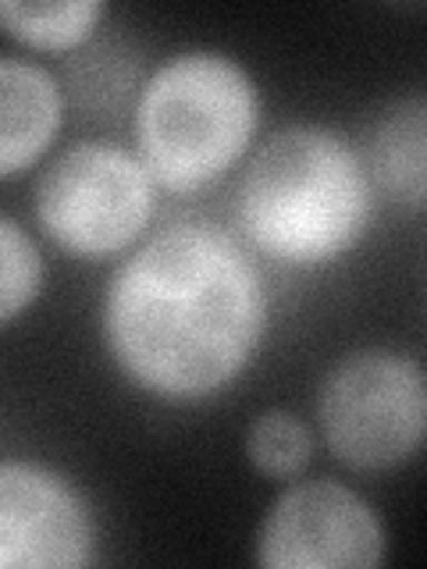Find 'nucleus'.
Returning a JSON list of instances; mask_svg holds the SVG:
<instances>
[{
    "instance_id": "f257e3e1",
    "label": "nucleus",
    "mask_w": 427,
    "mask_h": 569,
    "mask_svg": "<svg viewBox=\"0 0 427 569\" xmlns=\"http://www.w3.org/2000/svg\"><path fill=\"white\" fill-rule=\"evenodd\" d=\"M267 296L242 246L210 224H171L118 267L103 342L129 381L203 399L239 378L260 346Z\"/></svg>"
},
{
    "instance_id": "f03ea898",
    "label": "nucleus",
    "mask_w": 427,
    "mask_h": 569,
    "mask_svg": "<svg viewBox=\"0 0 427 569\" xmlns=\"http://www.w3.org/2000/svg\"><path fill=\"white\" fill-rule=\"evenodd\" d=\"M370 221L364 157L325 124H285L260 142L239 182V224L260 253L292 267L328 263Z\"/></svg>"
},
{
    "instance_id": "7ed1b4c3",
    "label": "nucleus",
    "mask_w": 427,
    "mask_h": 569,
    "mask_svg": "<svg viewBox=\"0 0 427 569\" xmlns=\"http://www.w3.org/2000/svg\"><path fill=\"white\" fill-rule=\"evenodd\" d=\"M260 100L249 71L221 50H182L147 79L136 103V153L157 186L203 189L246 153Z\"/></svg>"
},
{
    "instance_id": "20e7f679",
    "label": "nucleus",
    "mask_w": 427,
    "mask_h": 569,
    "mask_svg": "<svg viewBox=\"0 0 427 569\" xmlns=\"http://www.w3.org/2000/svg\"><path fill=\"white\" fill-rule=\"evenodd\" d=\"M317 420L346 467H399L427 441V370L399 349H356L320 381Z\"/></svg>"
},
{
    "instance_id": "39448f33",
    "label": "nucleus",
    "mask_w": 427,
    "mask_h": 569,
    "mask_svg": "<svg viewBox=\"0 0 427 569\" xmlns=\"http://www.w3.org/2000/svg\"><path fill=\"white\" fill-rule=\"evenodd\" d=\"M153 186L139 153L111 142H76L36 182V218L68 253L107 257L150 224Z\"/></svg>"
},
{
    "instance_id": "423d86ee",
    "label": "nucleus",
    "mask_w": 427,
    "mask_h": 569,
    "mask_svg": "<svg viewBox=\"0 0 427 569\" xmlns=\"http://www.w3.org/2000/svg\"><path fill=\"white\" fill-rule=\"evenodd\" d=\"M267 569H370L385 562V527L367 498L338 480H302L275 498L257 533Z\"/></svg>"
},
{
    "instance_id": "0eeeda50",
    "label": "nucleus",
    "mask_w": 427,
    "mask_h": 569,
    "mask_svg": "<svg viewBox=\"0 0 427 569\" xmlns=\"http://www.w3.org/2000/svg\"><path fill=\"white\" fill-rule=\"evenodd\" d=\"M93 516L82 495L40 462L0 467V566L76 569L93 562Z\"/></svg>"
},
{
    "instance_id": "6e6552de",
    "label": "nucleus",
    "mask_w": 427,
    "mask_h": 569,
    "mask_svg": "<svg viewBox=\"0 0 427 569\" xmlns=\"http://www.w3.org/2000/svg\"><path fill=\"white\" fill-rule=\"evenodd\" d=\"M61 124V93L47 68L0 58V174L14 178L40 157Z\"/></svg>"
},
{
    "instance_id": "1a4fd4ad",
    "label": "nucleus",
    "mask_w": 427,
    "mask_h": 569,
    "mask_svg": "<svg viewBox=\"0 0 427 569\" xmlns=\"http://www.w3.org/2000/svg\"><path fill=\"white\" fill-rule=\"evenodd\" d=\"M364 164L396 203L427 210V93L403 97L374 118Z\"/></svg>"
},
{
    "instance_id": "9d476101",
    "label": "nucleus",
    "mask_w": 427,
    "mask_h": 569,
    "mask_svg": "<svg viewBox=\"0 0 427 569\" xmlns=\"http://www.w3.org/2000/svg\"><path fill=\"white\" fill-rule=\"evenodd\" d=\"M103 18L100 0H4L0 22L18 43L40 50L79 47Z\"/></svg>"
},
{
    "instance_id": "9b49d317",
    "label": "nucleus",
    "mask_w": 427,
    "mask_h": 569,
    "mask_svg": "<svg viewBox=\"0 0 427 569\" xmlns=\"http://www.w3.org/2000/svg\"><path fill=\"white\" fill-rule=\"evenodd\" d=\"M246 456L264 477H296L314 456V438L289 409H267L246 431Z\"/></svg>"
},
{
    "instance_id": "f8f14e48",
    "label": "nucleus",
    "mask_w": 427,
    "mask_h": 569,
    "mask_svg": "<svg viewBox=\"0 0 427 569\" xmlns=\"http://www.w3.org/2000/svg\"><path fill=\"white\" fill-rule=\"evenodd\" d=\"M0 257H4V271H0V325H14V317L43 289V257L36 242L26 236L11 213L0 218Z\"/></svg>"
}]
</instances>
